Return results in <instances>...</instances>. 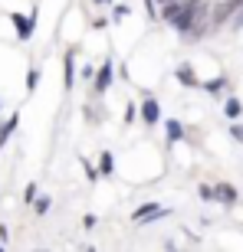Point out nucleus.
<instances>
[{
	"label": "nucleus",
	"instance_id": "obj_1",
	"mask_svg": "<svg viewBox=\"0 0 243 252\" xmlns=\"http://www.w3.org/2000/svg\"><path fill=\"white\" fill-rule=\"evenodd\" d=\"M201 13H204V3H201V0H168V3H164V20H168L174 30H181V33L194 30Z\"/></svg>",
	"mask_w": 243,
	"mask_h": 252
},
{
	"label": "nucleus",
	"instance_id": "obj_2",
	"mask_svg": "<svg viewBox=\"0 0 243 252\" xmlns=\"http://www.w3.org/2000/svg\"><path fill=\"white\" fill-rule=\"evenodd\" d=\"M158 216H168V210L158 203H145L135 210V223H148V220H158Z\"/></svg>",
	"mask_w": 243,
	"mask_h": 252
},
{
	"label": "nucleus",
	"instance_id": "obj_3",
	"mask_svg": "<svg viewBox=\"0 0 243 252\" xmlns=\"http://www.w3.org/2000/svg\"><path fill=\"white\" fill-rule=\"evenodd\" d=\"M13 27H17V36L20 39H30V33H33V17H23V13H13Z\"/></svg>",
	"mask_w": 243,
	"mask_h": 252
},
{
	"label": "nucleus",
	"instance_id": "obj_4",
	"mask_svg": "<svg viewBox=\"0 0 243 252\" xmlns=\"http://www.w3.org/2000/svg\"><path fill=\"white\" fill-rule=\"evenodd\" d=\"M141 118H145L148 125H158L161 108H158V102H155V98H145V105H141Z\"/></svg>",
	"mask_w": 243,
	"mask_h": 252
},
{
	"label": "nucleus",
	"instance_id": "obj_5",
	"mask_svg": "<svg viewBox=\"0 0 243 252\" xmlns=\"http://www.w3.org/2000/svg\"><path fill=\"white\" fill-rule=\"evenodd\" d=\"M109 85H112V63H105L99 69V75H95V92H105Z\"/></svg>",
	"mask_w": 243,
	"mask_h": 252
},
{
	"label": "nucleus",
	"instance_id": "obj_6",
	"mask_svg": "<svg viewBox=\"0 0 243 252\" xmlns=\"http://www.w3.org/2000/svg\"><path fill=\"white\" fill-rule=\"evenodd\" d=\"M214 196L220 200V203H234V200H237V190L230 187V184H217V187H214Z\"/></svg>",
	"mask_w": 243,
	"mask_h": 252
},
{
	"label": "nucleus",
	"instance_id": "obj_7",
	"mask_svg": "<svg viewBox=\"0 0 243 252\" xmlns=\"http://www.w3.org/2000/svg\"><path fill=\"white\" fill-rule=\"evenodd\" d=\"M178 82L181 85H197V75H194L191 65H181V69H178Z\"/></svg>",
	"mask_w": 243,
	"mask_h": 252
},
{
	"label": "nucleus",
	"instance_id": "obj_8",
	"mask_svg": "<svg viewBox=\"0 0 243 252\" xmlns=\"http://www.w3.org/2000/svg\"><path fill=\"white\" fill-rule=\"evenodd\" d=\"M63 85L66 89H73L76 85V69H73V53L66 56V75H63Z\"/></svg>",
	"mask_w": 243,
	"mask_h": 252
},
{
	"label": "nucleus",
	"instance_id": "obj_9",
	"mask_svg": "<svg viewBox=\"0 0 243 252\" xmlns=\"http://www.w3.org/2000/svg\"><path fill=\"white\" fill-rule=\"evenodd\" d=\"M13 128H17V115H10V122L3 125V128H0V144H3V141H7L10 134H13Z\"/></svg>",
	"mask_w": 243,
	"mask_h": 252
},
{
	"label": "nucleus",
	"instance_id": "obj_10",
	"mask_svg": "<svg viewBox=\"0 0 243 252\" xmlns=\"http://www.w3.org/2000/svg\"><path fill=\"white\" fill-rule=\"evenodd\" d=\"M164 128H168V138H171V141H178L181 134H184V128H181L178 122H168V125H164Z\"/></svg>",
	"mask_w": 243,
	"mask_h": 252
},
{
	"label": "nucleus",
	"instance_id": "obj_11",
	"mask_svg": "<svg viewBox=\"0 0 243 252\" xmlns=\"http://www.w3.org/2000/svg\"><path fill=\"white\" fill-rule=\"evenodd\" d=\"M240 112H243V105L237 102V98H230V102H227V115H230V118H237Z\"/></svg>",
	"mask_w": 243,
	"mask_h": 252
},
{
	"label": "nucleus",
	"instance_id": "obj_12",
	"mask_svg": "<svg viewBox=\"0 0 243 252\" xmlns=\"http://www.w3.org/2000/svg\"><path fill=\"white\" fill-rule=\"evenodd\" d=\"M99 167H102V174H112V167H115L112 154H102V164H99Z\"/></svg>",
	"mask_w": 243,
	"mask_h": 252
},
{
	"label": "nucleus",
	"instance_id": "obj_13",
	"mask_svg": "<svg viewBox=\"0 0 243 252\" xmlns=\"http://www.w3.org/2000/svg\"><path fill=\"white\" fill-rule=\"evenodd\" d=\"M37 82H40V72H30V75H27V89H30V92L37 89Z\"/></svg>",
	"mask_w": 243,
	"mask_h": 252
},
{
	"label": "nucleus",
	"instance_id": "obj_14",
	"mask_svg": "<svg viewBox=\"0 0 243 252\" xmlns=\"http://www.w3.org/2000/svg\"><path fill=\"white\" fill-rule=\"evenodd\" d=\"M230 134H234V138L243 144V125H234V128H230Z\"/></svg>",
	"mask_w": 243,
	"mask_h": 252
},
{
	"label": "nucleus",
	"instance_id": "obj_15",
	"mask_svg": "<svg viewBox=\"0 0 243 252\" xmlns=\"http://www.w3.org/2000/svg\"><path fill=\"white\" fill-rule=\"evenodd\" d=\"M207 89H210V92H220V89H224V79H214V82H207Z\"/></svg>",
	"mask_w": 243,
	"mask_h": 252
},
{
	"label": "nucleus",
	"instance_id": "obj_16",
	"mask_svg": "<svg viewBox=\"0 0 243 252\" xmlns=\"http://www.w3.org/2000/svg\"><path fill=\"white\" fill-rule=\"evenodd\" d=\"M46 210H49V200H46V196H43V200H37V213H46Z\"/></svg>",
	"mask_w": 243,
	"mask_h": 252
},
{
	"label": "nucleus",
	"instance_id": "obj_17",
	"mask_svg": "<svg viewBox=\"0 0 243 252\" xmlns=\"http://www.w3.org/2000/svg\"><path fill=\"white\" fill-rule=\"evenodd\" d=\"M201 196H204V200H210V196H214V187H207V184H204V187H201Z\"/></svg>",
	"mask_w": 243,
	"mask_h": 252
},
{
	"label": "nucleus",
	"instance_id": "obj_18",
	"mask_svg": "<svg viewBox=\"0 0 243 252\" xmlns=\"http://www.w3.org/2000/svg\"><path fill=\"white\" fill-rule=\"evenodd\" d=\"M234 27H243V10L237 13V20H234Z\"/></svg>",
	"mask_w": 243,
	"mask_h": 252
},
{
	"label": "nucleus",
	"instance_id": "obj_19",
	"mask_svg": "<svg viewBox=\"0 0 243 252\" xmlns=\"http://www.w3.org/2000/svg\"><path fill=\"white\" fill-rule=\"evenodd\" d=\"M234 3H243V0H234Z\"/></svg>",
	"mask_w": 243,
	"mask_h": 252
},
{
	"label": "nucleus",
	"instance_id": "obj_20",
	"mask_svg": "<svg viewBox=\"0 0 243 252\" xmlns=\"http://www.w3.org/2000/svg\"><path fill=\"white\" fill-rule=\"evenodd\" d=\"M161 3H168V0H161Z\"/></svg>",
	"mask_w": 243,
	"mask_h": 252
}]
</instances>
